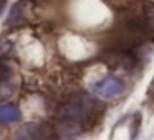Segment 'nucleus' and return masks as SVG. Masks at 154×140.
<instances>
[{
	"label": "nucleus",
	"mask_w": 154,
	"mask_h": 140,
	"mask_svg": "<svg viewBox=\"0 0 154 140\" xmlns=\"http://www.w3.org/2000/svg\"><path fill=\"white\" fill-rule=\"evenodd\" d=\"M55 135L53 127L45 120L28 122L15 132V140H51Z\"/></svg>",
	"instance_id": "obj_2"
},
{
	"label": "nucleus",
	"mask_w": 154,
	"mask_h": 140,
	"mask_svg": "<svg viewBox=\"0 0 154 140\" xmlns=\"http://www.w3.org/2000/svg\"><path fill=\"white\" fill-rule=\"evenodd\" d=\"M22 8H23V2H17V4L12 7L10 13H8V18H7V23L8 25H14L20 20L22 17Z\"/></svg>",
	"instance_id": "obj_5"
},
{
	"label": "nucleus",
	"mask_w": 154,
	"mask_h": 140,
	"mask_svg": "<svg viewBox=\"0 0 154 140\" xmlns=\"http://www.w3.org/2000/svg\"><path fill=\"white\" fill-rule=\"evenodd\" d=\"M20 119V109L14 104L0 106V124H14Z\"/></svg>",
	"instance_id": "obj_4"
},
{
	"label": "nucleus",
	"mask_w": 154,
	"mask_h": 140,
	"mask_svg": "<svg viewBox=\"0 0 154 140\" xmlns=\"http://www.w3.org/2000/svg\"><path fill=\"white\" fill-rule=\"evenodd\" d=\"M152 101H154V94H152Z\"/></svg>",
	"instance_id": "obj_7"
},
{
	"label": "nucleus",
	"mask_w": 154,
	"mask_h": 140,
	"mask_svg": "<svg viewBox=\"0 0 154 140\" xmlns=\"http://www.w3.org/2000/svg\"><path fill=\"white\" fill-rule=\"evenodd\" d=\"M98 109V102L93 96L86 92H75L66 99V102L60 107L58 110V117L61 120L73 124H81L86 122L93 117V114Z\"/></svg>",
	"instance_id": "obj_1"
},
{
	"label": "nucleus",
	"mask_w": 154,
	"mask_h": 140,
	"mask_svg": "<svg viewBox=\"0 0 154 140\" xmlns=\"http://www.w3.org/2000/svg\"><path fill=\"white\" fill-rule=\"evenodd\" d=\"M5 4H7V0H0V13L4 12V8H5Z\"/></svg>",
	"instance_id": "obj_6"
},
{
	"label": "nucleus",
	"mask_w": 154,
	"mask_h": 140,
	"mask_svg": "<svg viewBox=\"0 0 154 140\" xmlns=\"http://www.w3.org/2000/svg\"><path fill=\"white\" fill-rule=\"evenodd\" d=\"M91 91L101 99H113L124 91V83L121 77L109 74L91 83Z\"/></svg>",
	"instance_id": "obj_3"
}]
</instances>
